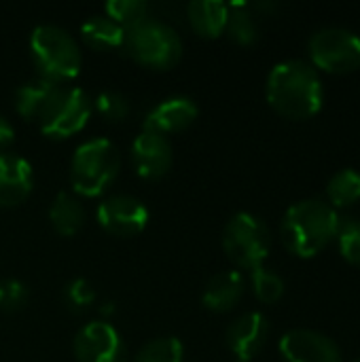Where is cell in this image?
<instances>
[{"label":"cell","mask_w":360,"mask_h":362,"mask_svg":"<svg viewBox=\"0 0 360 362\" xmlns=\"http://www.w3.org/2000/svg\"><path fill=\"white\" fill-rule=\"evenodd\" d=\"M64 301L72 312H85L95 301V288L85 278H74L64 288Z\"/></svg>","instance_id":"obj_28"},{"label":"cell","mask_w":360,"mask_h":362,"mask_svg":"<svg viewBox=\"0 0 360 362\" xmlns=\"http://www.w3.org/2000/svg\"><path fill=\"white\" fill-rule=\"evenodd\" d=\"M81 36L91 49L110 51V49L123 47L125 30L117 21H112L108 15H91L87 21H83Z\"/></svg>","instance_id":"obj_19"},{"label":"cell","mask_w":360,"mask_h":362,"mask_svg":"<svg viewBox=\"0 0 360 362\" xmlns=\"http://www.w3.org/2000/svg\"><path fill=\"white\" fill-rule=\"evenodd\" d=\"M223 248L238 267L252 272L261 267L269 255V248H272L269 229L255 214L238 212L225 225Z\"/></svg>","instance_id":"obj_6"},{"label":"cell","mask_w":360,"mask_h":362,"mask_svg":"<svg viewBox=\"0 0 360 362\" xmlns=\"http://www.w3.org/2000/svg\"><path fill=\"white\" fill-rule=\"evenodd\" d=\"M72 352L79 362H125L127 356L119 331L106 320H95L81 327L74 335Z\"/></svg>","instance_id":"obj_10"},{"label":"cell","mask_w":360,"mask_h":362,"mask_svg":"<svg viewBox=\"0 0 360 362\" xmlns=\"http://www.w3.org/2000/svg\"><path fill=\"white\" fill-rule=\"evenodd\" d=\"M356 362H360V361H356Z\"/></svg>","instance_id":"obj_31"},{"label":"cell","mask_w":360,"mask_h":362,"mask_svg":"<svg viewBox=\"0 0 360 362\" xmlns=\"http://www.w3.org/2000/svg\"><path fill=\"white\" fill-rule=\"evenodd\" d=\"M229 4L221 0H193L187 4V17L195 34L204 38H216L225 32Z\"/></svg>","instance_id":"obj_17"},{"label":"cell","mask_w":360,"mask_h":362,"mask_svg":"<svg viewBox=\"0 0 360 362\" xmlns=\"http://www.w3.org/2000/svg\"><path fill=\"white\" fill-rule=\"evenodd\" d=\"M269 333L267 318L261 312H248L236 318L225 335L227 348L236 354L238 362H250L265 346Z\"/></svg>","instance_id":"obj_13"},{"label":"cell","mask_w":360,"mask_h":362,"mask_svg":"<svg viewBox=\"0 0 360 362\" xmlns=\"http://www.w3.org/2000/svg\"><path fill=\"white\" fill-rule=\"evenodd\" d=\"M28 286L15 278L0 280V310L2 312H17L28 303Z\"/></svg>","instance_id":"obj_29"},{"label":"cell","mask_w":360,"mask_h":362,"mask_svg":"<svg viewBox=\"0 0 360 362\" xmlns=\"http://www.w3.org/2000/svg\"><path fill=\"white\" fill-rule=\"evenodd\" d=\"M269 106L293 121H303L320 112L325 102L323 81L316 68L303 59H286L272 68L267 76Z\"/></svg>","instance_id":"obj_1"},{"label":"cell","mask_w":360,"mask_h":362,"mask_svg":"<svg viewBox=\"0 0 360 362\" xmlns=\"http://www.w3.org/2000/svg\"><path fill=\"white\" fill-rule=\"evenodd\" d=\"M185 348L178 337H159L144 344L134 362H182Z\"/></svg>","instance_id":"obj_23"},{"label":"cell","mask_w":360,"mask_h":362,"mask_svg":"<svg viewBox=\"0 0 360 362\" xmlns=\"http://www.w3.org/2000/svg\"><path fill=\"white\" fill-rule=\"evenodd\" d=\"M327 197L331 208H348L360 199V174L356 170L337 172L327 185Z\"/></svg>","instance_id":"obj_22"},{"label":"cell","mask_w":360,"mask_h":362,"mask_svg":"<svg viewBox=\"0 0 360 362\" xmlns=\"http://www.w3.org/2000/svg\"><path fill=\"white\" fill-rule=\"evenodd\" d=\"M312 64L325 72L346 74L360 66V36L346 28H320L310 38Z\"/></svg>","instance_id":"obj_8"},{"label":"cell","mask_w":360,"mask_h":362,"mask_svg":"<svg viewBox=\"0 0 360 362\" xmlns=\"http://www.w3.org/2000/svg\"><path fill=\"white\" fill-rule=\"evenodd\" d=\"M91 110L93 104L87 91H83L81 87L57 85L36 121L45 136L68 138L79 134L87 125Z\"/></svg>","instance_id":"obj_7"},{"label":"cell","mask_w":360,"mask_h":362,"mask_svg":"<svg viewBox=\"0 0 360 362\" xmlns=\"http://www.w3.org/2000/svg\"><path fill=\"white\" fill-rule=\"evenodd\" d=\"M34 170L15 153H0V208H15L32 193Z\"/></svg>","instance_id":"obj_14"},{"label":"cell","mask_w":360,"mask_h":362,"mask_svg":"<svg viewBox=\"0 0 360 362\" xmlns=\"http://www.w3.org/2000/svg\"><path fill=\"white\" fill-rule=\"evenodd\" d=\"M13 140H15V127H13V123L6 117L0 115V151L11 146Z\"/></svg>","instance_id":"obj_30"},{"label":"cell","mask_w":360,"mask_h":362,"mask_svg":"<svg viewBox=\"0 0 360 362\" xmlns=\"http://www.w3.org/2000/svg\"><path fill=\"white\" fill-rule=\"evenodd\" d=\"M104 11L123 30H127V28L136 25L138 21L151 17V4L144 0H110V2H106Z\"/></svg>","instance_id":"obj_24"},{"label":"cell","mask_w":360,"mask_h":362,"mask_svg":"<svg viewBox=\"0 0 360 362\" xmlns=\"http://www.w3.org/2000/svg\"><path fill=\"white\" fill-rule=\"evenodd\" d=\"M121 153L108 138H91L76 146L70 161V185L76 195L98 197L119 176Z\"/></svg>","instance_id":"obj_4"},{"label":"cell","mask_w":360,"mask_h":362,"mask_svg":"<svg viewBox=\"0 0 360 362\" xmlns=\"http://www.w3.org/2000/svg\"><path fill=\"white\" fill-rule=\"evenodd\" d=\"M49 221L59 235L72 238L85 225V208L76 195L68 191H59L49 206Z\"/></svg>","instance_id":"obj_18"},{"label":"cell","mask_w":360,"mask_h":362,"mask_svg":"<svg viewBox=\"0 0 360 362\" xmlns=\"http://www.w3.org/2000/svg\"><path fill=\"white\" fill-rule=\"evenodd\" d=\"M244 295V278L240 272H221L212 276L202 293V303L210 312H229Z\"/></svg>","instance_id":"obj_16"},{"label":"cell","mask_w":360,"mask_h":362,"mask_svg":"<svg viewBox=\"0 0 360 362\" xmlns=\"http://www.w3.org/2000/svg\"><path fill=\"white\" fill-rule=\"evenodd\" d=\"M250 284H252L255 297L261 303H276L284 295V280L276 272L263 265L250 272Z\"/></svg>","instance_id":"obj_25"},{"label":"cell","mask_w":360,"mask_h":362,"mask_svg":"<svg viewBox=\"0 0 360 362\" xmlns=\"http://www.w3.org/2000/svg\"><path fill=\"white\" fill-rule=\"evenodd\" d=\"M197 104L187 95H172L153 106L144 117V129L170 136L187 129L197 119Z\"/></svg>","instance_id":"obj_15"},{"label":"cell","mask_w":360,"mask_h":362,"mask_svg":"<svg viewBox=\"0 0 360 362\" xmlns=\"http://www.w3.org/2000/svg\"><path fill=\"white\" fill-rule=\"evenodd\" d=\"M123 49L138 64L166 70L182 57V40L178 32L159 17H146L125 30Z\"/></svg>","instance_id":"obj_5"},{"label":"cell","mask_w":360,"mask_h":362,"mask_svg":"<svg viewBox=\"0 0 360 362\" xmlns=\"http://www.w3.org/2000/svg\"><path fill=\"white\" fill-rule=\"evenodd\" d=\"M339 214L323 199H301L282 218V242L289 252L301 259L316 257L337 235Z\"/></svg>","instance_id":"obj_2"},{"label":"cell","mask_w":360,"mask_h":362,"mask_svg":"<svg viewBox=\"0 0 360 362\" xmlns=\"http://www.w3.org/2000/svg\"><path fill=\"white\" fill-rule=\"evenodd\" d=\"M335 238L342 257L348 263L360 267V218H342Z\"/></svg>","instance_id":"obj_26"},{"label":"cell","mask_w":360,"mask_h":362,"mask_svg":"<svg viewBox=\"0 0 360 362\" xmlns=\"http://www.w3.org/2000/svg\"><path fill=\"white\" fill-rule=\"evenodd\" d=\"M280 352L286 362H342L337 344L310 329L289 331L280 339Z\"/></svg>","instance_id":"obj_12"},{"label":"cell","mask_w":360,"mask_h":362,"mask_svg":"<svg viewBox=\"0 0 360 362\" xmlns=\"http://www.w3.org/2000/svg\"><path fill=\"white\" fill-rule=\"evenodd\" d=\"M91 104L110 123H119V121L127 119V115H129V100L123 93L112 91V89L100 91L98 98Z\"/></svg>","instance_id":"obj_27"},{"label":"cell","mask_w":360,"mask_h":362,"mask_svg":"<svg viewBox=\"0 0 360 362\" xmlns=\"http://www.w3.org/2000/svg\"><path fill=\"white\" fill-rule=\"evenodd\" d=\"M95 218L106 233L117 238H132L146 229L151 212L146 204L134 195H112L100 202Z\"/></svg>","instance_id":"obj_9"},{"label":"cell","mask_w":360,"mask_h":362,"mask_svg":"<svg viewBox=\"0 0 360 362\" xmlns=\"http://www.w3.org/2000/svg\"><path fill=\"white\" fill-rule=\"evenodd\" d=\"M132 161L138 176L157 180L166 176L174 163V148L168 136L142 129L132 142Z\"/></svg>","instance_id":"obj_11"},{"label":"cell","mask_w":360,"mask_h":362,"mask_svg":"<svg viewBox=\"0 0 360 362\" xmlns=\"http://www.w3.org/2000/svg\"><path fill=\"white\" fill-rule=\"evenodd\" d=\"M55 87H57L55 83H49L45 78H34L23 83L15 93V110L28 121H36L45 104L49 102L51 93L55 91Z\"/></svg>","instance_id":"obj_20"},{"label":"cell","mask_w":360,"mask_h":362,"mask_svg":"<svg viewBox=\"0 0 360 362\" xmlns=\"http://www.w3.org/2000/svg\"><path fill=\"white\" fill-rule=\"evenodd\" d=\"M30 55L38 78L62 85L72 81L83 66V53L74 36L53 23H40L30 34Z\"/></svg>","instance_id":"obj_3"},{"label":"cell","mask_w":360,"mask_h":362,"mask_svg":"<svg viewBox=\"0 0 360 362\" xmlns=\"http://www.w3.org/2000/svg\"><path fill=\"white\" fill-rule=\"evenodd\" d=\"M227 36L238 45H252L259 38V25L255 19V11L248 2H231L227 13Z\"/></svg>","instance_id":"obj_21"}]
</instances>
